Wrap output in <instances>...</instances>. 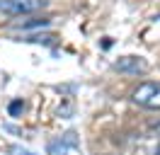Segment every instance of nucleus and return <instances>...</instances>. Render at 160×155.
<instances>
[{"instance_id":"39448f33","label":"nucleus","mask_w":160,"mask_h":155,"mask_svg":"<svg viewBox=\"0 0 160 155\" xmlns=\"http://www.w3.org/2000/svg\"><path fill=\"white\" fill-rule=\"evenodd\" d=\"M51 19H32V22H22V29H37V27H49Z\"/></svg>"},{"instance_id":"f03ea898","label":"nucleus","mask_w":160,"mask_h":155,"mask_svg":"<svg viewBox=\"0 0 160 155\" xmlns=\"http://www.w3.org/2000/svg\"><path fill=\"white\" fill-rule=\"evenodd\" d=\"M131 99L146 109H160V82H141L131 92Z\"/></svg>"},{"instance_id":"9d476101","label":"nucleus","mask_w":160,"mask_h":155,"mask_svg":"<svg viewBox=\"0 0 160 155\" xmlns=\"http://www.w3.org/2000/svg\"><path fill=\"white\" fill-rule=\"evenodd\" d=\"M158 155H160V145H158Z\"/></svg>"},{"instance_id":"7ed1b4c3","label":"nucleus","mask_w":160,"mask_h":155,"mask_svg":"<svg viewBox=\"0 0 160 155\" xmlns=\"http://www.w3.org/2000/svg\"><path fill=\"white\" fill-rule=\"evenodd\" d=\"M114 70H119L124 75H143L148 70V61L141 56H121L114 61Z\"/></svg>"},{"instance_id":"f257e3e1","label":"nucleus","mask_w":160,"mask_h":155,"mask_svg":"<svg viewBox=\"0 0 160 155\" xmlns=\"http://www.w3.org/2000/svg\"><path fill=\"white\" fill-rule=\"evenodd\" d=\"M46 5H49V0H0V12L10 15V17H22V15L39 12Z\"/></svg>"},{"instance_id":"6e6552de","label":"nucleus","mask_w":160,"mask_h":155,"mask_svg":"<svg viewBox=\"0 0 160 155\" xmlns=\"http://www.w3.org/2000/svg\"><path fill=\"white\" fill-rule=\"evenodd\" d=\"M12 153H15V155H32L29 150H22V148H15V150H12Z\"/></svg>"},{"instance_id":"0eeeda50","label":"nucleus","mask_w":160,"mask_h":155,"mask_svg":"<svg viewBox=\"0 0 160 155\" xmlns=\"http://www.w3.org/2000/svg\"><path fill=\"white\" fill-rule=\"evenodd\" d=\"M51 39H53V34H44V37H27L24 41H46V44H49Z\"/></svg>"},{"instance_id":"20e7f679","label":"nucleus","mask_w":160,"mask_h":155,"mask_svg":"<svg viewBox=\"0 0 160 155\" xmlns=\"http://www.w3.org/2000/svg\"><path fill=\"white\" fill-rule=\"evenodd\" d=\"M46 153L49 155H68V145L63 143V141H51L46 145Z\"/></svg>"},{"instance_id":"423d86ee","label":"nucleus","mask_w":160,"mask_h":155,"mask_svg":"<svg viewBox=\"0 0 160 155\" xmlns=\"http://www.w3.org/2000/svg\"><path fill=\"white\" fill-rule=\"evenodd\" d=\"M8 109H10V116H17V114L24 112V102H22V99H15V102H10Z\"/></svg>"},{"instance_id":"1a4fd4ad","label":"nucleus","mask_w":160,"mask_h":155,"mask_svg":"<svg viewBox=\"0 0 160 155\" xmlns=\"http://www.w3.org/2000/svg\"><path fill=\"white\" fill-rule=\"evenodd\" d=\"M153 128H155V131H158V133H160V124H158V126H153Z\"/></svg>"}]
</instances>
